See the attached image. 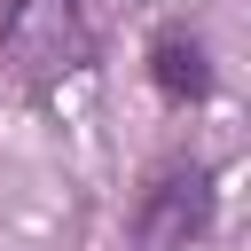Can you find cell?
<instances>
[{"label": "cell", "mask_w": 251, "mask_h": 251, "mask_svg": "<svg viewBox=\"0 0 251 251\" xmlns=\"http://www.w3.org/2000/svg\"><path fill=\"white\" fill-rule=\"evenodd\" d=\"M141 63H149V94H157L165 110H196V102H212V86H220L212 47H204L196 24H157L149 47H141Z\"/></svg>", "instance_id": "3"}, {"label": "cell", "mask_w": 251, "mask_h": 251, "mask_svg": "<svg viewBox=\"0 0 251 251\" xmlns=\"http://www.w3.org/2000/svg\"><path fill=\"white\" fill-rule=\"evenodd\" d=\"M102 55V31L86 0H0V71L24 94H55L86 78Z\"/></svg>", "instance_id": "1"}, {"label": "cell", "mask_w": 251, "mask_h": 251, "mask_svg": "<svg viewBox=\"0 0 251 251\" xmlns=\"http://www.w3.org/2000/svg\"><path fill=\"white\" fill-rule=\"evenodd\" d=\"M133 251H196L220 227V173L204 157H157L133 188Z\"/></svg>", "instance_id": "2"}]
</instances>
